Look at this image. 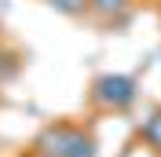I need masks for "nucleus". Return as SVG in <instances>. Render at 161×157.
I'll return each mask as SVG.
<instances>
[{
    "label": "nucleus",
    "instance_id": "f257e3e1",
    "mask_svg": "<svg viewBox=\"0 0 161 157\" xmlns=\"http://www.w3.org/2000/svg\"><path fill=\"white\" fill-rule=\"evenodd\" d=\"M33 146L44 157H99V143L92 132H84L80 124L70 121H59V124H48L37 135Z\"/></svg>",
    "mask_w": 161,
    "mask_h": 157
},
{
    "label": "nucleus",
    "instance_id": "f03ea898",
    "mask_svg": "<svg viewBox=\"0 0 161 157\" xmlns=\"http://www.w3.org/2000/svg\"><path fill=\"white\" fill-rule=\"evenodd\" d=\"M139 99V80L132 73H99L92 80V102L103 110H128Z\"/></svg>",
    "mask_w": 161,
    "mask_h": 157
},
{
    "label": "nucleus",
    "instance_id": "7ed1b4c3",
    "mask_svg": "<svg viewBox=\"0 0 161 157\" xmlns=\"http://www.w3.org/2000/svg\"><path fill=\"white\" fill-rule=\"evenodd\" d=\"M132 8V0H88V11H95L99 19H125Z\"/></svg>",
    "mask_w": 161,
    "mask_h": 157
},
{
    "label": "nucleus",
    "instance_id": "20e7f679",
    "mask_svg": "<svg viewBox=\"0 0 161 157\" xmlns=\"http://www.w3.org/2000/svg\"><path fill=\"white\" fill-rule=\"evenodd\" d=\"M139 135H143V143H147L154 154H161V106H158V110H150V117L143 121Z\"/></svg>",
    "mask_w": 161,
    "mask_h": 157
},
{
    "label": "nucleus",
    "instance_id": "39448f33",
    "mask_svg": "<svg viewBox=\"0 0 161 157\" xmlns=\"http://www.w3.org/2000/svg\"><path fill=\"white\" fill-rule=\"evenodd\" d=\"M51 11H59V15H66V19H77V15H84L88 11V0H44Z\"/></svg>",
    "mask_w": 161,
    "mask_h": 157
},
{
    "label": "nucleus",
    "instance_id": "423d86ee",
    "mask_svg": "<svg viewBox=\"0 0 161 157\" xmlns=\"http://www.w3.org/2000/svg\"><path fill=\"white\" fill-rule=\"evenodd\" d=\"M30 157H44V154H40V150H33V154H30Z\"/></svg>",
    "mask_w": 161,
    "mask_h": 157
}]
</instances>
